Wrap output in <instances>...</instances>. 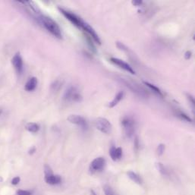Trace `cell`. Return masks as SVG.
Returning <instances> with one entry per match:
<instances>
[{
    "instance_id": "1",
    "label": "cell",
    "mask_w": 195,
    "mask_h": 195,
    "mask_svg": "<svg viewBox=\"0 0 195 195\" xmlns=\"http://www.w3.org/2000/svg\"><path fill=\"white\" fill-rule=\"evenodd\" d=\"M39 19L40 21L41 24H43V27L46 29V30H48L50 34H53L55 37L59 38V39H62V30H61L59 24L53 19H52L49 16L43 15V14L40 16Z\"/></svg>"
},
{
    "instance_id": "2",
    "label": "cell",
    "mask_w": 195,
    "mask_h": 195,
    "mask_svg": "<svg viewBox=\"0 0 195 195\" xmlns=\"http://www.w3.org/2000/svg\"><path fill=\"white\" fill-rule=\"evenodd\" d=\"M121 124L126 136L128 137L133 136L136 129V122L133 118L129 115L124 116L121 121Z\"/></svg>"
},
{
    "instance_id": "3",
    "label": "cell",
    "mask_w": 195,
    "mask_h": 195,
    "mask_svg": "<svg viewBox=\"0 0 195 195\" xmlns=\"http://www.w3.org/2000/svg\"><path fill=\"white\" fill-rule=\"evenodd\" d=\"M119 81L122 83H124L126 87H128L132 92L136 94L137 96H140V97L146 98L149 95L148 92L145 91L143 87H140V85H139L136 82H134L132 81L128 80V79H124V78H120Z\"/></svg>"
},
{
    "instance_id": "4",
    "label": "cell",
    "mask_w": 195,
    "mask_h": 195,
    "mask_svg": "<svg viewBox=\"0 0 195 195\" xmlns=\"http://www.w3.org/2000/svg\"><path fill=\"white\" fill-rule=\"evenodd\" d=\"M95 126L99 131H101L102 133L109 135L112 132V124L109 122V121L107 120L106 119H104V118H98L97 119H96Z\"/></svg>"
},
{
    "instance_id": "5",
    "label": "cell",
    "mask_w": 195,
    "mask_h": 195,
    "mask_svg": "<svg viewBox=\"0 0 195 195\" xmlns=\"http://www.w3.org/2000/svg\"><path fill=\"white\" fill-rule=\"evenodd\" d=\"M64 99L67 101L81 102L82 100V96L76 87L71 86L66 90L64 95Z\"/></svg>"
},
{
    "instance_id": "6",
    "label": "cell",
    "mask_w": 195,
    "mask_h": 195,
    "mask_svg": "<svg viewBox=\"0 0 195 195\" xmlns=\"http://www.w3.org/2000/svg\"><path fill=\"white\" fill-rule=\"evenodd\" d=\"M59 11L61 12V13H62V14H63V15H64V16L65 17V18L71 22V23H72L73 24L75 25V27L81 29L82 25H83V22H83V20H82L80 17H78V15L75 14L74 13L66 11V10H65V9H61V8H59Z\"/></svg>"
},
{
    "instance_id": "7",
    "label": "cell",
    "mask_w": 195,
    "mask_h": 195,
    "mask_svg": "<svg viewBox=\"0 0 195 195\" xmlns=\"http://www.w3.org/2000/svg\"><path fill=\"white\" fill-rule=\"evenodd\" d=\"M106 165V160L103 157H97L91 162L90 165V172L91 173L101 172Z\"/></svg>"
},
{
    "instance_id": "8",
    "label": "cell",
    "mask_w": 195,
    "mask_h": 195,
    "mask_svg": "<svg viewBox=\"0 0 195 195\" xmlns=\"http://www.w3.org/2000/svg\"><path fill=\"white\" fill-rule=\"evenodd\" d=\"M81 29L86 33L87 35H88L89 37H91V39L94 41V42H95V43H96L97 44H99V45L101 44V40H100V39H99V36H98V34H96V32L95 31V30H94V29L91 27V25L88 24L87 22H83V25H82Z\"/></svg>"
},
{
    "instance_id": "9",
    "label": "cell",
    "mask_w": 195,
    "mask_h": 195,
    "mask_svg": "<svg viewBox=\"0 0 195 195\" xmlns=\"http://www.w3.org/2000/svg\"><path fill=\"white\" fill-rule=\"evenodd\" d=\"M68 121L71 124H75L77 125H79L83 129H87V123L85 119L81 115H70L68 117Z\"/></svg>"
},
{
    "instance_id": "10",
    "label": "cell",
    "mask_w": 195,
    "mask_h": 195,
    "mask_svg": "<svg viewBox=\"0 0 195 195\" xmlns=\"http://www.w3.org/2000/svg\"><path fill=\"white\" fill-rule=\"evenodd\" d=\"M110 62L113 63V64H115V65L119 66L122 69L128 71V72L131 73L132 75H135V71L133 69V68L131 67L129 64L126 63L124 61L121 60V59H117V58H113V57H112V58H110Z\"/></svg>"
},
{
    "instance_id": "11",
    "label": "cell",
    "mask_w": 195,
    "mask_h": 195,
    "mask_svg": "<svg viewBox=\"0 0 195 195\" xmlns=\"http://www.w3.org/2000/svg\"><path fill=\"white\" fill-rule=\"evenodd\" d=\"M12 62L18 74H21L23 71V59L20 53H18L14 55L13 59H12Z\"/></svg>"
},
{
    "instance_id": "12",
    "label": "cell",
    "mask_w": 195,
    "mask_h": 195,
    "mask_svg": "<svg viewBox=\"0 0 195 195\" xmlns=\"http://www.w3.org/2000/svg\"><path fill=\"white\" fill-rule=\"evenodd\" d=\"M109 155L113 161L119 160L122 157V149L121 147H115L112 146L109 150Z\"/></svg>"
},
{
    "instance_id": "13",
    "label": "cell",
    "mask_w": 195,
    "mask_h": 195,
    "mask_svg": "<svg viewBox=\"0 0 195 195\" xmlns=\"http://www.w3.org/2000/svg\"><path fill=\"white\" fill-rule=\"evenodd\" d=\"M44 180L46 183L51 185H55V184H59L62 182V178L61 176H58V175H54V174H51L49 176H45Z\"/></svg>"
},
{
    "instance_id": "14",
    "label": "cell",
    "mask_w": 195,
    "mask_h": 195,
    "mask_svg": "<svg viewBox=\"0 0 195 195\" xmlns=\"http://www.w3.org/2000/svg\"><path fill=\"white\" fill-rule=\"evenodd\" d=\"M37 86V78L35 77H32L27 81V82L25 84L24 90L26 91L30 92V91H34Z\"/></svg>"
},
{
    "instance_id": "15",
    "label": "cell",
    "mask_w": 195,
    "mask_h": 195,
    "mask_svg": "<svg viewBox=\"0 0 195 195\" xmlns=\"http://www.w3.org/2000/svg\"><path fill=\"white\" fill-rule=\"evenodd\" d=\"M124 95V92H122V91H120V92L118 93V94H116V96L114 97V99L109 103V108H113V107H115V106H116V105H117L118 103L123 99Z\"/></svg>"
},
{
    "instance_id": "16",
    "label": "cell",
    "mask_w": 195,
    "mask_h": 195,
    "mask_svg": "<svg viewBox=\"0 0 195 195\" xmlns=\"http://www.w3.org/2000/svg\"><path fill=\"white\" fill-rule=\"evenodd\" d=\"M25 128H26L27 131H30V132H32V133H37L40 130V126L37 124L33 122H30L26 124Z\"/></svg>"
},
{
    "instance_id": "17",
    "label": "cell",
    "mask_w": 195,
    "mask_h": 195,
    "mask_svg": "<svg viewBox=\"0 0 195 195\" xmlns=\"http://www.w3.org/2000/svg\"><path fill=\"white\" fill-rule=\"evenodd\" d=\"M127 175H128V177H129L132 181H134L135 183H137V184H141L142 183L140 178L139 177L135 172H132V171H129V172H128Z\"/></svg>"
},
{
    "instance_id": "18",
    "label": "cell",
    "mask_w": 195,
    "mask_h": 195,
    "mask_svg": "<svg viewBox=\"0 0 195 195\" xmlns=\"http://www.w3.org/2000/svg\"><path fill=\"white\" fill-rule=\"evenodd\" d=\"M144 84H145V85L147 86V87H148L150 89H151V90H152V91H153V92L156 93V94H158V95H160V96H163V93H162V91H160V88H158V87H156V86L153 85V84H152V83H149V82L144 81Z\"/></svg>"
},
{
    "instance_id": "19",
    "label": "cell",
    "mask_w": 195,
    "mask_h": 195,
    "mask_svg": "<svg viewBox=\"0 0 195 195\" xmlns=\"http://www.w3.org/2000/svg\"><path fill=\"white\" fill-rule=\"evenodd\" d=\"M176 115H177L178 118H180L181 120L186 121V122H192L191 119L188 115H187L184 112H181V111H176Z\"/></svg>"
},
{
    "instance_id": "20",
    "label": "cell",
    "mask_w": 195,
    "mask_h": 195,
    "mask_svg": "<svg viewBox=\"0 0 195 195\" xmlns=\"http://www.w3.org/2000/svg\"><path fill=\"white\" fill-rule=\"evenodd\" d=\"M103 191H104L105 195H118L114 191V190L112 189V187L108 185V184H105L103 186Z\"/></svg>"
},
{
    "instance_id": "21",
    "label": "cell",
    "mask_w": 195,
    "mask_h": 195,
    "mask_svg": "<svg viewBox=\"0 0 195 195\" xmlns=\"http://www.w3.org/2000/svg\"><path fill=\"white\" fill-rule=\"evenodd\" d=\"M156 167L157 168V170L163 175V176H167L168 175V172H167V170L165 169V166L163 165V164H162L161 163H156Z\"/></svg>"
},
{
    "instance_id": "22",
    "label": "cell",
    "mask_w": 195,
    "mask_h": 195,
    "mask_svg": "<svg viewBox=\"0 0 195 195\" xmlns=\"http://www.w3.org/2000/svg\"><path fill=\"white\" fill-rule=\"evenodd\" d=\"M165 147L164 144H160L157 147V154L159 155V156H161V155H163V153H164V151H165Z\"/></svg>"
},
{
    "instance_id": "23",
    "label": "cell",
    "mask_w": 195,
    "mask_h": 195,
    "mask_svg": "<svg viewBox=\"0 0 195 195\" xmlns=\"http://www.w3.org/2000/svg\"><path fill=\"white\" fill-rule=\"evenodd\" d=\"M44 174L45 176H49V175L53 174V172L52 170L51 167L49 165H46V164L44 165Z\"/></svg>"
},
{
    "instance_id": "24",
    "label": "cell",
    "mask_w": 195,
    "mask_h": 195,
    "mask_svg": "<svg viewBox=\"0 0 195 195\" xmlns=\"http://www.w3.org/2000/svg\"><path fill=\"white\" fill-rule=\"evenodd\" d=\"M17 195H31V192L30 191H26V190H18L16 193Z\"/></svg>"
},
{
    "instance_id": "25",
    "label": "cell",
    "mask_w": 195,
    "mask_h": 195,
    "mask_svg": "<svg viewBox=\"0 0 195 195\" xmlns=\"http://www.w3.org/2000/svg\"><path fill=\"white\" fill-rule=\"evenodd\" d=\"M186 96H187V98H188V99L190 101V103H191V105L192 106V108L194 109V98L193 97V96L191 95V94H186Z\"/></svg>"
},
{
    "instance_id": "26",
    "label": "cell",
    "mask_w": 195,
    "mask_h": 195,
    "mask_svg": "<svg viewBox=\"0 0 195 195\" xmlns=\"http://www.w3.org/2000/svg\"><path fill=\"white\" fill-rule=\"evenodd\" d=\"M20 181H21L20 177H18V176H17V177H14V178L12 180V184L13 185H17V184L20 182Z\"/></svg>"
},
{
    "instance_id": "27",
    "label": "cell",
    "mask_w": 195,
    "mask_h": 195,
    "mask_svg": "<svg viewBox=\"0 0 195 195\" xmlns=\"http://www.w3.org/2000/svg\"><path fill=\"white\" fill-rule=\"evenodd\" d=\"M192 55V53L190 50L188 51L185 52V53H184V59H186V60H188V59H191V57Z\"/></svg>"
},
{
    "instance_id": "28",
    "label": "cell",
    "mask_w": 195,
    "mask_h": 195,
    "mask_svg": "<svg viewBox=\"0 0 195 195\" xmlns=\"http://www.w3.org/2000/svg\"><path fill=\"white\" fill-rule=\"evenodd\" d=\"M142 4H143V1L141 0H133L132 1V5H134L135 6H140Z\"/></svg>"
},
{
    "instance_id": "29",
    "label": "cell",
    "mask_w": 195,
    "mask_h": 195,
    "mask_svg": "<svg viewBox=\"0 0 195 195\" xmlns=\"http://www.w3.org/2000/svg\"><path fill=\"white\" fill-rule=\"evenodd\" d=\"M36 151V148L35 147H32V149H30V151H29V154H33L34 152Z\"/></svg>"
},
{
    "instance_id": "30",
    "label": "cell",
    "mask_w": 195,
    "mask_h": 195,
    "mask_svg": "<svg viewBox=\"0 0 195 195\" xmlns=\"http://www.w3.org/2000/svg\"><path fill=\"white\" fill-rule=\"evenodd\" d=\"M91 195H96V193L94 192V191L91 190Z\"/></svg>"
},
{
    "instance_id": "31",
    "label": "cell",
    "mask_w": 195,
    "mask_h": 195,
    "mask_svg": "<svg viewBox=\"0 0 195 195\" xmlns=\"http://www.w3.org/2000/svg\"><path fill=\"white\" fill-rule=\"evenodd\" d=\"M2 110L1 109H0V115H2Z\"/></svg>"
}]
</instances>
